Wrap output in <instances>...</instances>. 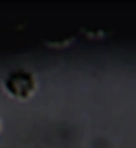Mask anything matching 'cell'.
<instances>
[{"label": "cell", "mask_w": 136, "mask_h": 148, "mask_svg": "<svg viewBox=\"0 0 136 148\" xmlns=\"http://www.w3.org/2000/svg\"><path fill=\"white\" fill-rule=\"evenodd\" d=\"M7 87L15 96L25 97L29 94L33 88V81L27 73L15 72L8 79Z\"/></svg>", "instance_id": "cell-1"}]
</instances>
